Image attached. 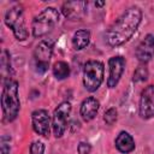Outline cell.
Masks as SVG:
<instances>
[{"label":"cell","mask_w":154,"mask_h":154,"mask_svg":"<svg viewBox=\"0 0 154 154\" xmlns=\"http://www.w3.org/2000/svg\"><path fill=\"white\" fill-rule=\"evenodd\" d=\"M141 19H142V12L138 7L128 8L108 30L107 34L108 45L111 47H118L125 43L137 30Z\"/></svg>","instance_id":"cell-1"},{"label":"cell","mask_w":154,"mask_h":154,"mask_svg":"<svg viewBox=\"0 0 154 154\" xmlns=\"http://www.w3.org/2000/svg\"><path fill=\"white\" fill-rule=\"evenodd\" d=\"M1 107L6 122H12L18 116L20 102L18 96V83L16 81L7 79L5 83L1 95Z\"/></svg>","instance_id":"cell-2"},{"label":"cell","mask_w":154,"mask_h":154,"mask_svg":"<svg viewBox=\"0 0 154 154\" xmlns=\"http://www.w3.org/2000/svg\"><path fill=\"white\" fill-rule=\"evenodd\" d=\"M59 22V12L54 7H47L38 13L32 22V35L35 37H43Z\"/></svg>","instance_id":"cell-3"},{"label":"cell","mask_w":154,"mask_h":154,"mask_svg":"<svg viewBox=\"0 0 154 154\" xmlns=\"http://www.w3.org/2000/svg\"><path fill=\"white\" fill-rule=\"evenodd\" d=\"M5 24L12 29L14 37L18 41H23L28 37V30L25 26L23 7L20 5H14L10 7L5 14Z\"/></svg>","instance_id":"cell-4"},{"label":"cell","mask_w":154,"mask_h":154,"mask_svg":"<svg viewBox=\"0 0 154 154\" xmlns=\"http://www.w3.org/2000/svg\"><path fill=\"white\" fill-rule=\"evenodd\" d=\"M103 81V64L99 60H89L83 69V84L88 91H95Z\"/></svg>","instance_id":"cell-5"},{"label":"cell","mask_w":154,"mask_h":154,"mask_svg":"<svg viewBox=\"0 0 154 154\" xmlns=\"http://www.w3.org/2000/svg\"><path fill=\"white\" fill-rule=\"evenodd\" d=\"M71 113V105L70 102H61L53 113V119H52V126H53V132L55 137H61L66 130L67 126V120Z\"/></svg>","instance_id":"cell-6"},{"label":"cell","mask_w":154,"mask_h":154,"mask_svg":"<svg viewBox=\"0 0 154 154\" xmlns=\"http://www.w3.org/2000/svg\"><path fill=\"white\" fill-rule=\"evenodd\" d=\"M53 52V43L49 40H42L35 48L34 58L36 63V70L42 73L47 70Z\"/></svg>","instance_id":"cell-7"},{"label":"cell","mask_w":154,"mask_h":154,"mask_svg":"<svg viewBox=\"0 0 154 154\" xmlns=\"http://www.w3.org/2000/svg\"><path fill=\"white\" fill-rule=\"evenodd\" d=\"M138 113L140 117L143 119H149L154 117V85H148L142 90Z\"/></svg>","instance_id":"cell-8"},{"label":"cell","mask_w":154,"mask_h":154,"mask_svg":"<svg viewBox=\"0 0 154 154\" xmlns=\"http://www.w3.org/2000/svg\"><path fill=\"white\" fill-rule=\"evenodd\" d=\"M32 120V128L34 131L43 137L49 136V129H51V118L46 109H36L31 114Z\"/></svg>","instance_id":"cell-9"},{"label":"cell","mask_w":154,"mask_h":154,"mask_svg":"<svg viewBox=\"0 0 154 154\" xmlns=\"http://www.w3.org/2000/svg\"><path fill=\"white\" fill-rule=\"evenodd\" d=\"M108 67H109V75L107 79V85L109 88H114L125 69V59L123 57H112L108 60Z\"/></svg>","instance_id":"cell-10"},{"label":"cell","mask_w":154,"mask_h":154,"mask_svg":"<svg viewBox=\"0 0 154 154\" xmlns=\"http://www.w3.org/2000/svg\"><path fill=\"white\" fill-rule=\"evenodd\" d=\"M136 57L141 63H147L154 57V35L148 34L136 48Z\"/></svg>","instance_id":"cell-11"},{"label":"cell","mask_w":154,"mask_h":154,"mask_svg":"<svg viewBox=\"0 0 154 154\" xmlns=\"http://www.w3.org/2000/svg\"><path fill=\"white\" fill-rule=\"evenodd\" d=\"M87 2L85 1H66L64 2L61 11L69 19H78L84 14Z\"/></svg>","instance_id":"cell-12"},{"label":"cell","mask_w":154,"mask_h":154,"mask_svg":"<svg viewBox=\"0 0 154 154\" xmlns=\"http://www.w3.org/2000/svg\"><path fill=\"white\" fill-rule=\"evenodd\" d=\"M99 107H100V102L95 97L89 96V97L84 99L81 105V116H82L83 120L89 122V120L94 119V117L96 116V113L99 111Z\"/></svg>","instance_id":"cell-13"},{"label":"cell","mask_w":154,"mask_h":154,"mask_svg":"<svg viewBox=\"0 0 154 154\" xmlns=\"http://www.w3.org/2000/svg\"><path fill=\"white\" fill-rule=\"evenodd\" d=\"M116 147L120 153H130L135 149V141L129 132L122 131L116 138Z\"/></svg>","instance_id":"cell-14"},{"label":"cell","mask_w":154,"mask_h":154,"mask_svg":"<svg viewBox=\"0 0 154 154\" xmlns=\"http://www.w3.org/2000/svg\"><path fill=\"white\" fill-rule=\"evenodd\" d=\"M89 41H90V32L88 30H78L73 34L72 46L76 51H81L89 45Z\"/></svg>","instance_id":"cell-15"},{"label":"cell","mask_w":154,"mask_h":154,"mask_svg":"<svg viewBox=\"0 0 154 154\" xmlns=\"http://www.w3.org/2000/svg\"><path fill=\"white\" fill-rule=\"evenodd\" d=\"M53 75L57 79H65L70 75V66L65 61H57L53 65Z\"/></svg>","instance_id":"cell-16"},{"label":"cell","mask_w":154,"mask_h":154,"mask_svg":"<svg viewBox=\"0 0 154 154\" xmlns=\"http://www.w3.org/2000/svg\"><path fill=\"white\" fill-rule=\"evenodd\" d=\"M147 77H148V70L143 65L138 66L134 72V81L135 82H143L147 79Z\"/></svg>","instance_id":"cell-17"},{"label":"cell","mask_w":154,"mask_h":154,"mask_svg":"<svg viewBox=\"0 0 154 154\" xmlns=\"http://www.w3.org/2000/svg\"><path fill=\"white\" fill-rule=\"evenodd\" d=\"M117 114H118V113H117V109H116V108H109V109H107L106 113H105V116H103L105 123L108 124V125H113V124L116 123V120H117V117H118Z\"/></svg>","instance_id":"cell-18"},{"label":"cell","mask_w":154,"mask_h":154,"mask_svg":"<svg viewBox=\"0 0 154 154\" xmlns=\"http://www.w3.org/2000/svg\"><path fill=\"white\" fill-rule=\"evenodd\" d=\"M45 152V144L40 141L32 142L30 146V154H43Z\"/></svg>","instance_id":"cell-19"},{"label":"cell","mask_w":154,"mask_h":154,"mask_svg":"<svg viewBox=\"0 0 154 154\" xmlns=\"http://www.w3.org/2000/svg\"><path fill=\"white\" fill-rule=\"evenodd\" d=\"M77 150L79 154H89L91 150V147H90V144H88L85 142H81L77 147Z\"/></svg>","instance_id":"cell-20"},{"label":"cell","mask_w":154,"mask_h":154,"mask_svg":"<svg viewBox=\"0 0 154 154\" xmlns=\"http://www.w3.org/2000/svg\"><path fill=\"white\" fill-rule=\"evenodd\" d=\"M6 140V137L5 136H2V138H1V154H8L10 153V144L5 141Z\"/></svg>","instance_id":"cell-21"},{"label":"cell","mask_w":154,"mask_h":154,"mask_svg":"<svg viewBox=\"0 0 154 154\" xmlns=\"http://www.w3.org/2000/svg\"><path fill=\"white\" fill-rule=\"evenodd\" d=\"M95 5H96V6H103V5H105V2H103V1H96V2H95Z\"/></svg>","instance_id":"cell-22"}]
</instances>
